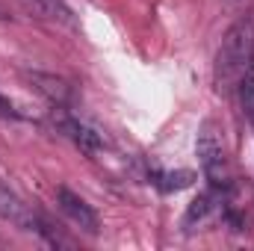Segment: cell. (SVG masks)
<instances>
[{
    "label": "cell",
    "instance_id": "obj_1",
    "mask_svg": "<svg viewBox=\"0 0 254 251\" xmlns=\"http://www.w3.org/2000/svg\"><path fill=\"white\" fill-rule=\"evenodd\" d=\"M254 68V18H240L222 39L216 68H213V83L219 92L231 95L240 89L246 74Z\"/></svg>",
    "mask_w": 254,
    "mask_h": 251
},
{
    "label": "cell",
    "instance_id": "obj_2",
    "mask_svg": "<svg viewBox=\"0 0 254 251\" xmlns=\"http://www.w3.org/2000/svg\"><path fill=\"white\" fill-rule=\"evenodd\" d=\"M195 154H198L201 172H204V178L210 181V187L225 192L228 184H231V172H228V157H225L219 130H216L213 122H204V125H201L198 139H195Z\"/></svg>",
    "mask_w": 254,
    "mask_h": 251
},
{
    "label": "cell",
    "instance_id": "obj_3",
    "mask_svg": "<svg viewBox=\"0 0 254 251\" xmlns=\"http://www.w3.org/2000/svg\"><path fill=\"white\" fill-rule=\"evenodd\" d=\"M57 207L65 213V219L74 225V228H80L83 234H98L101 231V219H98V213L77 195V192H71L68 187H60L57 189Z\"/></svg>",
    "mask_w": 254,
    "mask_h": 251
},
{
    "label": "cell",
    "instance_id": "obj_4",
    "mask_svg": "<svg viewBox=\"0 0 254 251\" xmlns=\"http://www.w3.org/2000/svg\"><path fill=\"white\" fill-rule=\"evenodd\" d=\"M54 122H57V127H60V133L68 136V139L83 151V154H98V151L104 148L101 133H98V130H92L89 125H83V122H77L74 116H68L63 107L57 110V119H54Z\"/></svg>",
    "mask_w": 254,
    "mask_h": 251
},
{
    "label": "cell",
    "instance_id": "obj_5",
    "mask_svg": "<svg viewBox=\"0 0 254 251\" xmlns=\"http://www.w3.org/2000/svg\"><path fill=\"white\" fill-rule=\"evenodd\" d=\"M0 219L12 222V225L21 228V231H33V234H36V228H39V216L3 184V178H0Z\"/></svg>",
    "mask_w": 254,
    "mask_h": 251
},
{
    "label": "cell",
    "instance_id": "obj_6",
    "mask_svg": "<svg viewBox=\"0 0 254 251\" xmlns=\"http://www.w3.org/2000/svg\"><path fill=\"white\" fill-rule=\"evenodd\" d=\"M219 192H222V189L201 192V195L190 204V210H187V216H184V228H187V231H198V228H204V225L219 213V204H222Z\"/></svg>",
    "mask_w": 254,
    "mask_h": 251
},
{
    "label": "cell",
    "instance_id": "obj_7",
    "mask_svg": "<svg viewBox=\"0 0 254 251\" xmlns=\"http://www.w3.org/2000/svg\"><path fill=\"white\" fill-rule=\"evenodd\" d=\"M30 83L48 98V101H54L57 107H65L68 104V98H71V86L65 83V80H60V77H54V74H30Z\"/></svg>",
    "mask_w": 254,
    "mask_h": 251
},
{
    "label": "cell",
    "instance_id": "obj_8",
    "mask_svg": "<svg viewBox=\"0 0 254 251\" xmlns=\"http://www.w3.org/2000/svg\"><path fill=\"white\" fill-rule=\"evenodd\" d=\"M21 6L33 18H42V21H68L71 15L63 0H21Z\"/></svg>",
    "mask_w": 254,
    "mask_h": 251
},
{
    "label": "cell",
    "instance_id": "obj_9",
    "mask_svg": "<svg viewBox=\"0 0 254 251\" xmlns=\"http://www.w3.org/2000/svg\"><path fill=\"white\" fill-rule=\"evenodd\" d=\"M151 184L163 192H181L195 184L192 172H151Z\"/></svg>",
    "mask_w": 254,
    "mask_h": 251
},
{
    "label": "cell",
    "instance_id": "obj_10",
    "mask_svg": "<svg viewBox=\"0 0 254 251\" xmlns=\"http://www.w3.org/2000/svg\"><path fill=\"white\" fill-rule=\"evenodd\" d=\"M240 98H243V110H246V116L252 119V125H254V68L246 74V80L240 83Z\"/></svg>",
    "mask_w": 254,
    "mask_h": 251
},
{
    "label": "cell",
    "instance_id": "obj_11",
    "mask_svg": "<svg viewBox=\"0 0 254 251\" xmlns=\"http://www.w3.org/2000/svg\"><path fill=\"white\" fill-rule=\"evenodd\" d=\"M0 119H21V113L15 110V104H9L6 98H0Z\"/></svg>",
    "mask_w": 254,
    "mask_h": 251
}]
</instances>
